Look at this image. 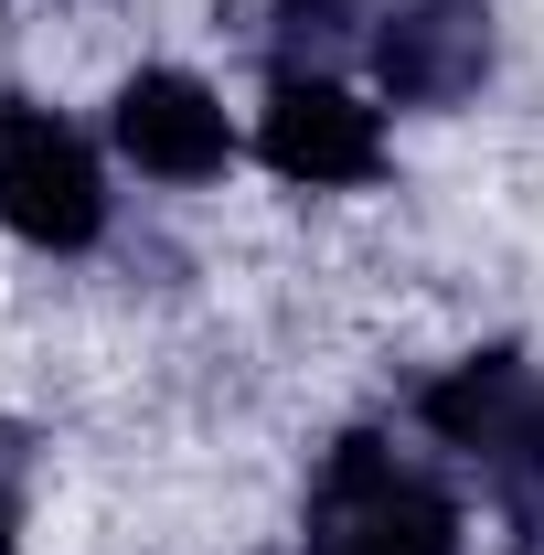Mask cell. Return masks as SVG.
Masks as SVG:
<instances>
[{"label":"cell","mask_w":544,"mask_h":555,"mask_svg":"<svg viewBox=\"0 0 544 555\" xmlns=\"http://www.w3.org/2000/svg\"><path fill=\"white\" fill-rule=\"evenodd\" d=\"M257 150H268L288 182H310V193H332V182H374V171H385V129H374V107H352L332 75H277Z\"/></svg>","instance_id":"5b68a950"},{"label":"cell","mask_w":544,"mask_h":555,"mask_svg":"<svg viewBox=\"0 0 544 555\" xmlns=\"http://www.w3.org/2000/svg\"><path fill=\"white\" fill-rule=\"evenodd\" d=\"M374 75L396 107H459L491 75V0H396L374 33Z\"/></svg>","instance_id":"277c9868"},{"label":"cell","mask_w":544,"mask_h":555,"mask_svg":"<svg viewBox=\"0 0 544 555\" xmlns=\"http://www.w3.org/2000/svg\"><path fill=\"white\" fill-rule=\"evenodd\" d=\"M363 11H374V0H277V75H299V65L321 75L341 43H352Z\"/></svg>","instance_id":"52a82bcc"},{"label":"cell","mask_w":544,"mask_h":555,"mask_svg":"<svg viewBox=\"0 0 544 555\" xmlns=\"http://www.w3.org/2000/svg\"><path fill=\"white\" fill-rule=\"evenodd\" d=\"M310 555H459V513L385 438H341L310 491Z\"/></svg>","instance_id":"7a4b0ae2"},{"label":"cell","mask_w":544,"mask_h":555,"mask_svg":"<svg viewBox=\"0 0 544 555\" xmlns=\"http://www.w3.org/2000/svg\"><path fill=\"white\" fill-rule=\"evenodd\" d=\"M118 150H129L139 171H160V182H213L224 160H235V129H224V107H213V86H193V75L150 65L118 86Z\"/></svg>","instance_id":"8992f818"},{"label":"cell","mask_w":544,"mask_h":555,"mask_svg":"<svg viewBox=\"0 0 544 555\" xmlns=\"http://www.w3.org/2000/svg\"><path fill=\"white\" fill-rule=\"evenodd\" d=\"M416 416H427V438L470 449L480 470H491L502 513H513L523 534H544V363L534 352L502 343V352L449 363V374L416 396Z\"/></svg>","instance_id":"6da1fadb"},{"label":"cell","mask_w":544,"mask_h":555,"mask_svg":"<svg viewBox=\"0 0 544 555\" xmlns=\"http://www.w3.org/2000/svg\"><path fill=\"white\" fill-rule=\"evenodd\" d=\"M0 224L22 235V246H96V224H107V182H96V150L54 118V107H33V96H11L0 107Z\"/></svg>","instance_id":"3957f363"},{"label":"cell","mask_w":544,"mask_h":555,"mask_svg":"<svg viewBox=\"0 0 544 555\" xmlns=\"http://www.w3.org/2000/svg\"><path fill=\"white\" fill-rule=\"evenodd\" d=\"M11 534H22V513H11V481H0V555H11Z\"/></svg>","instance_id":"ba28073f"}]
</instances>
